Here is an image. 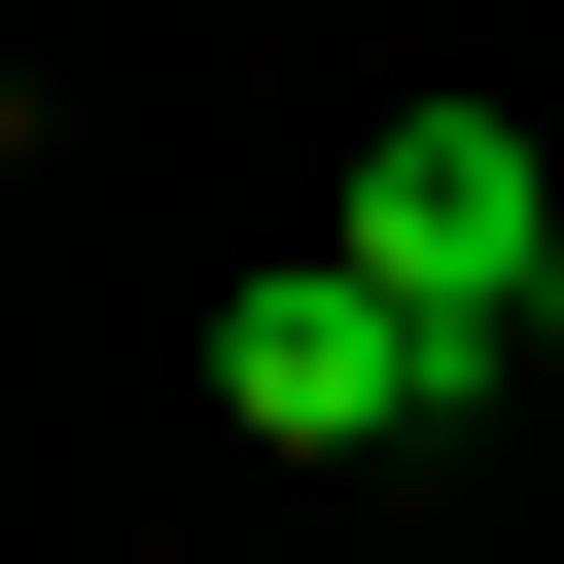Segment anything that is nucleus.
I'll list each match as a JSON object with an SVG mask.
<instances>
[{
	"label": "nucleus",
	"mask_w": 564,
	"mask_h": 564,
	"mask_svg": "<svg viewBox=\"0 0 564 564\" xmlns=\"http://www.w3.org/2000/svg\"><path fill=\"white\" fill-rule=\"evenodd\" d=\"M317 247H352L388 317H458V352H564V141H529V106H388Z\"/></svg>",
	"instance_id": "nucleus-1"
},
{
	"label": "nucleus",
	"mask_w": 564,
	"mask_h": 564,
	"mask_svg": "<svg viewBox=\"0 0 564 564\" xmlns=\"http://www.w3.org/2000/svg\"><path fill=\"white\" fill-rule=\"evenodd\" d=\"M212 388H247V423H282V458H388V423H458V388H494V352H458V317H388V282H352V247H317V282H247V317H212Z\"/></svg>",
	"instance_id": "nucleus-2"
}]
</instances>
